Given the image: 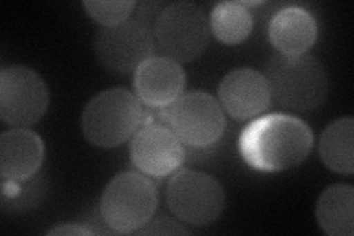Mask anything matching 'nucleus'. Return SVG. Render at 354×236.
I'll list each match as a JSON object with an SVG mask.
<instances>
[{"label": "nucleus", "instance_id": "17", "mask_svg": "<svg viewBox=\"0 0 354 236\" xmlns=\"http://www.w3.org/2000/svg\"><path fill=\"white\" fill-rule=\"evenodd\" d=\"M209 28L220 42L236 44L250 37L252 31V17L243 3L221 2L212 10Z\"/></svg>", "mask_w": 354, "mask_h": 236}, {"label": "nucleus", "instance_id": "16", "mask_svg": "<svg viewBox=\"0 0 354 236\" xmlns=\"http://www.w3.org/2000/svg\"><path fill=\"white\" fill-rule=\"evenodd\" d=\"M354 120L344 117L329 125L320 136L319 154L324 164L341 174L354 172Z\"/></svg>", "mask_w": 354, "mask_h": 236}, {"label": "nucleus", "instance_id": "1", "mask_svg": "<svg viewBox=\"0 0 354 236\" xmlns=\"http://www.w3.org/2000/svg\"><path fill=\"white\" fill-rule=\"evenodd\" d=\"M313 133L294 116L270 114L243 129L239 151L260 172H282L300 165L312 151Z\"/></svg>", "mask_w": 354, "mask_h": 236}, {"label": "nucleus", "instance_id": "15", "mask_svg": "<svg viewBox=\"0 0 354 236\" xmlns=\"http://www.w3.org/2000/svg\"><path fill=\"white\" fill-rule=\"evenodd\" d=\"M319 226L332 236H353L354 233V188L332 185L324 190L316 207Z\"/></svg>", "mask_w": 354, "mask_h": 236}, {"label": "nucleus", "instance_id": "9", "mask_svg": "<svg viewBox=\"0 0 354 236\" xmlns=\"http://www.w3.org/2000/svg\"><path fill=\"white\" fill-rule=\"evenodd\" d=\"M95 52L105 69L130 74L152 58L155 37L148 26L133 18L99 30L95 37Z\"/></svg>", "mask_w": 354, "mask_h": 236}, {"label": "nucleus", "instance_id": "18", "mask_svg": "<svg viewBox=\"0 0 354 236\" xmlns=\"http://www.w3.org/2000/svg\"><path fill=\"white\" fill-rule=\"evenodd\" d=\"M87 14L91 15L99 24L104 27H111L121 24L129 19L130 14L135 8V2H126V0H117V2H99V0H91L83 3Z\"/></svg>", "mask_w": 354, "mask_h": 236}, {"label": "nucleus", "instance_id": "19", "mask_svg": "<svg viewBox=\"0 0 354 236\" xmlns=\"http://www.w3.org/2000/svg\"><path fill=\"white\" fill-rule=\"evenodd\" d=\"M136 232L138 235H187L189 233V230L183 228V224L164 216L149 220L145 226H142Z\"/></svg>", "mask_w": 354, "mask_h": 236}, {"label": "nucleus", "instance_id": "5", "mask_svg": "<svg viewBox=\"0 0 354 236\" xmlns=\"http://www.w3.org/2000/svg\"><path fill=\"white\" fill-rule=\"evenodd\" d=\"M212 36L204 9L192 2L165 6L153 26V37L167 58L189 62L201 56Z\"/></svg>", "mask_w": 354, "mask_h": 236}, {"label": "nucleus", "instance_id": "13", "mask_svg": "<svg viewBox=\"0 0 354 236\" xmlns=\"http://www.w3.org/2000/svg\"><path fill=\"white\" fill-rule=\"evenodd\" d=\"M44 146L36 133L14 129L0 136V174L5 181H27L43 163Z\"/></svg>", "mask_w": 354, "mask_h": 236}, {"label": "nucleus", "instance_id": "14", "mask_svg": "<svg viewBox=\"0 0 354 236\" xmlns=\"http://www.w3.org/2000/svg\"><path fill=\"white\" fill-rule=\"evenodd\" d=\"M269 37L283 55L306 53L317 39L316 19L306 9L285 8L272 18Z\"/></svg>", "mask_w": 354, "mask_h": 236}, {"label": "nucleus", "instance_id": "10", "mask_svg": "<svg viewBox=\"0 0 354 236\" xmlns=\"http://www.w3.org/2000/svg\"><path fill=\"white\" fill-rule=\"evenodd\" d=\"M130 158L133 165H136L143 174L164 177L182 165L185 149L171 129L161 125H148L131 139Z\"/></svg>", "mask_w": 354, "mask_h": 236}, {"label": "nucleus", "instance_id": "12", "mask_svg": "<svg viewBox=\"0 0 354 236\" xmlns=\"http://www.w3.org/2000/svg\"><path fill=\"white\" fill-rule=\"evenodd\" d=\"M138 98L151 108H165L179 98L185 87V71L167 56H152L135 71Z\"/></svg>", "mask_w": 354, "mask_h": 236}, {"label": "nucleus", "instance_id": "2", "mask_svg": "<svg viewBox=\"0 0 354 236\" xmlns=\"http://www.w3.org/2000/svg\"><path fill=\"white\" fill-rule=\"evenodd\" d=\"M270 98L279 107L297 112L312 111L324 104L329 91L328 74L313 55H273L264 74Z\"/></svg>", "mask_w": 354, "mask_h": 236}, {"label": "nucleus", "instance_id": "11", "mask_svg": "<svg viewBox=\"0 0 354 236\" xmlns=\"http://www.w3.org/2000/svg\"><path fill=\"white\" fill-rule=\"evenodd\" d=\"M218 98L227 114L236 120L259 116L270 105V91L266 77L252 69L230 71L218 87Z\"/></svg>", "mask_w": 354, "mask_h": 236}, {"label": "nucleus", "instance_id": "4", "mask_svg": "<svg viewBox=\"0 0 354 236\" xmlns=\"http://www.w3.org/2000/svg\"><path fill=\"white\" fill-rule=\"evenodd\" d=\"M157 208V189L145 176L126 172L105 188L99 210L109 229L117 233L136 232L152 219Z\"/></svg>", "mask_w": 354, "mask_h": 236}, {"label": "nucleus", "instance_id": "3", "mask_svg": "<svg viewBox=\"0 0 354 236\" xmlns=\"http://www.w3.org/2000/svg\"><path fill=\"white\" fill-rule=\"evenodd\" d=\"M145 107L127 89L114 87L97 93L82 116V131L99 148L124 143L143 122Z\"/></svg>", "mask_w": 354, "mask_h": 236}, {"label": "nucleus", "instance_id": "6", "mask_svg": "<svg viewBox=\"0 0 354 236\" xmlns=\"http://www.w3.org/2000/svg\"><path fill=\"white\" fill-rule=\"evenodd\" d=\"M167 204L179 220L192 226H208L223 212L226 195L214 177L180 170L169 182Z\"/></svg>", "mask_w": 354, "mask_h": 236}, {"label": "nucleus", "instance_id": "8", "mask_svg": "<svg viewBox=\"0 0 354 236\" xmlns=\"http://www.w3.org/2000/svg\"><path fill=\"white\" fill-rule=\"evenodd\" d=\"M49 91L41 77L31 69L14 65L0 73V117L9 126L24 129L44 116Z\"/></svg>", "mask_w": 354, "mask_h": 236}, {"label": "nucleus", "instance_id": "20", "mask_svg": "<svg viewBox=\"0 0 354 236\" xmlns=\"http://www.w3.org/2000/svg\"><path fill=\"white\" fill-rule=\"evenodd\" d=\"M48 235H93V232L84 228L83 224L66 223V224H61V226H57L55 229L49 230Z\"/></svg>", "mask_w": 354, "mask_h": 236}, {"label": "nucleus", "instance_id": "7", "mask_svg": "<svg viewBox=\"0 0 354 236\" xmlns=\"http://www.w3.org/2000/svg\"><path fill=\"white\" fill-rule=\"evenodd\" d=\"M167 109L169 129L180 142L192 148L216 143L226 127V118L217 100L205 92L180 95Z\"/></svg>", "mask_w": 354, "mask_h": 236}]
</instances>
